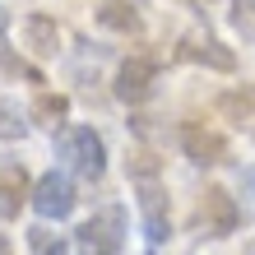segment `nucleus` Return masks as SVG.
I'll return each instance as SVG.
<instances>
[{"instance_id":"obj_1","label":"nucleus","mask_w":255,"mask_h":255,"mask_svg":"<svg viewBox=\"0 0 255 255\" xmlns=\"http://www.w3.org/2000/svg\"><path fill=\"white\" fill-rule=\"evenodd\" d=\"M56 153H61V162H65L74 176H84V181H98V176L107 172V148H102V134L93 126H70V130H61Z\"/></svg>"},{"instance_id":"obj_2","label":"nucleus","mask_w":255,"mask_h":255,"mask_svg":"<svg viewBox=\"0 0 255 255\" xmlns=\"http://www.w3.org/2000/svg\"><path fill=\"white\" fill-rule=\"evenodd\" d=\"M74 237H79L84 255H116L126 246V209H116V204L102 209V214H93Z\"/></svg>"},{"instance_id":"obj_3","label":"nucleus","mask_w":255,"mask_h":255,"mask_svg":"<svg viewBox=\"0 0 255 255\" xmlns=\"http://www.w3.org/2000/svg\"><path fill=\"white\" fill-rule=\"evenodd\" d=\"M28 204H33L37 218H70L74 214V181L65 172H47L37 176L33 195H28Z\"/></svg>"},{"instance_id":"obj_4","label":"nucleus","mask_w":255,"mask_h":255,"mask_svg":"<svg viewBox=\"0 0 255 255\" xmlns=\"http://www.w3.org/2000/svg\"><path fill=\"white\" fill-rule=\"evenodd\" d=\"M153 84H158V65L153 61H148V56H130V61H121V65H116V98H121V102H130V107H134V102H144L148 93H153Z\"/></svg>"},{"instance_id":"obj_5","label":"nucleus","mask_w":255,"mask_h":255,"mask_svg":"<svg viewBox=\"0 0 255 255\" xmlns=\"http://www.w3.org/2000/svg\"><path fill=\"white\" fill-rule=\"evenodd\" d=\"M181 148L195 167H218V162H228V139H223L218 130L209 126H181Z\"/></svg>"},{"instance_id":"obj_6","label":"nucleus","mask_w":255,"mask_h":255,"mask_svg":"<svg viewBox=\"0 0 255 255\" xmlns=\"http://www.w3.org/2000/svg\"><path fill=\"white\" fill-rule=\"evenodd\" d=\"M200 223H204L209 237H232L237 232V204H232V195L218 190V186H209L204 204H200Z\"/></svg>"},{"instance_id":"obj_7","label":"nucleus","mask_w":255,"mask_h":255,"mask_svg":"<svg viewBox=\"0 0 255 255\" xmlns=\"http://www.w3.org/2000/svg\"><path fill=\"white\" fill-rule=\"evenodd\" d=\"M139 214H144V232L148 242H162L167 237V195L153 176H139Z\"/></svg>"},{"instance_id":"obj_8","label":"nucleus","mask_w":255,"mask_h":255,"mask_svg":"<svg viewBox=\"0 0 255 255\" xmlns=\"http://www.w3.org/2000/svg\"><path fill=\"white\" fill-rule=\"evenodd\" d=\"M23 42L33 56H56V47H61V28H56V19H47V14H28L23 19Z\"/></svg>"},{"instance_id":"obj_9","label":"nucleus","mask_w":255,"mask_h":255,"mask_svg":"<svg viewBox=\"0 0 255 255\" xmlns=\"http://www.w3.org/2000/svg\"><path fill=\"white\" fill-rule=\"evenodd\" d=\"M186 56H190V61H200V65H209V70H223V74L237 70V56L223 47L218 37H209V33H204V37H190V42H186Z\"/></svg>"},{"instance_id":"obj_10","label":"nucleus","mask_w":255,"mask_h":255,"mask_svg":"<svg viewBox=\"0 0 255 255\" xmlns=\"http://www.w3.org/2000/svg\"><path fill=\"white\" fill-rule=\"evenodd\" d=\"M98 23H102V28H112V33H126V37H134V33L144 28L139 9L126 5V0H107V5H98Z\"/></svg>"},{"instance_id":"obj_11","label":"nucleus","mask_w":255,"mask_h":255,"mask_svg":"<svg viewBox=\"0 0 255 255\" xmlns=\"http://www.w3.org/2000/svg\"><path fill=\"white\" fill-rule=\"evenodd\" d=\"M218 107H223V116H228V121L246 126V130L255 134V88H232V93L218 98Z\"/></svg>"},{"instance_id":"obj_12","label":"nucleus","mask_w":255,"mask_h":255,"mask_svg":"<svg viewBox=\"0 0 255 255\" xmlns=\"http://www.w3.org/2000/svg\"><path fill=\"white\" fill-rule=\"evenodd\" d=\"M23 167L19 162H9L5 172H0V218H14L19 214V200H23Z\"/></svg>"},{"instance_id":"obj_13","label":"nucleus","mask_w":255,"mask_h":255,"mask_svg":"<svg viewBox=\"0 0 255 255\" xmlns=\"http://www.w3.org/2000/svg\"><path fill=\"white\" fill-rule=\"evenodd\" d=\"M65 112H70V102L61 93H37V102H33V121L37 126H51V130L65 121Z\"/></svg>"},{"instance_id":"obj_14","label":"nucleus","mask_w":255,"mask_h":255,"mask_svg":"<svg viewBox=\"0 0 255 255\" xmlns=\"http://www.w3.org/2000/svg\"><path fill=\"white\" fill-rule=\"evenodd\" d=\"M28 134V116L19 112V102H9V98H0V139H23Z\"/></svg>"},{"instance_id":"obj_15","label":"nucleus","mask_w":255,"mask_h":255,"mask_svg":"<svg viewBox=\"0 0 255 255\" xmlns=\"http://www.w3.org/2000/svg\"><path fill=\"white\" fill-rule=\"evenodd\" d=\"M228 19H232V28L246 42H255V0H232V5H228Z\"/></svg>"},{"instance_id":"obj_16","label":"nucleus","mask_w":255,"mask_h":255,"mask_svg":"<svg viewBox=\"0 0 255 255\" xmlns=\"http://www.w3.org/2000/svg\"><path fill=\"white\" fill-rule=\"evenodd\" d=\"M28 246H33V255H70L51 228H28Z\"/></svg>"},{"instance_id":"obj_17","label":"nucleus","mask_w":255,"mask_h":255,"mask_svg":"<svg viewBox=\"0 0 255 255\" xmlns=\"http://www.w3.org/2000/svg\"><path fill=\"white\" fill-rule=\"evenodd\" d=\"M5 33H9V14L0 9V70H5V74H14V70H23V65H19V56H9V42H5Z\"/></svg>"},{"instance_id":"obj_18","label":"nucleus","mask_w":255,"mask_h":255,"mask_svg":"<svg viewBox=\"0 0 255 255\" xmlns=\"http://www.w3.org/2000/svg\"><path fill=\"white\" fill-rule=\"evenodd\" d=\"M246 255H255V242H251V246H246Z\"/></svg>"}]
</instances>
